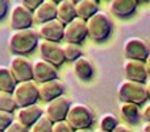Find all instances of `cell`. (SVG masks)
I'll return each instance as SVG.
<instances>
[{
  "mask_svg": "<svg viewBox=\"0 0 150 132\" xmlns=\"http://www.w3.org/2000/svg\"><path fill=\"white\" fill-rule=\"evenodd\" d=\"M38 32L34 31L33 28L12 31L8 37V48L13 54L25 56L32 53L38 46Z\"/></svg>",
  "mask_w": 150,
  "mask_h": 132,
  "instance_id": "6da1fadb",
  "label": "cell"
},
{
  "mask_svg": "<svg viewBox=\"0 0 150 132\" xmlns=\"http://www.w3.org/2000/svg\"><path fill=\"white\" fill-rule=\"evenodd\" d=\"M117 96L121 102L134 103L137 106L145 103L149 98L148 87L145 83L133 82L129 79H124L117 87Z\"/></svg>",
  "mask_w": 150,
  "mask_h": 132,
  "instance_id": "7a4b0ae2",
  "label": "cell"
},
{
  "mask_svg": "<svg viewBox=\"0 0 150 132\" xmlns=\"http://www.w3.org/2000/svg\"><path fill=\"white\" fill-rule=\"evenodd\" d=\"M88 37L95 42H103L111 36L113 23L108 13L104 11L96 12L90 20H87Z\"/></svg>",
  "mask_w": 150,
  "mask_h": 132,
  "instance_id": "3957f363",
  "label": "cell"
},
{
  "mask_svg": "<svg viewBox=\"0 0 150 132\" xmlns=\"http://www.w3.org/2000/svg\"><path fill=\"white\" fill-rule=\"evenodd\" d=\"M95 116L90 106L84 103H73L67 114L66 122L73 127L74 131L88 130L92 126Z\"/></svg>",
  "mask_w": 150,
  "mask_h": 132,
  "instance_id": "277c9868",
  "label": "cell"
},
{
  "mask_svg": "<svg viewBox=\"0 0 150 132\" xmlns=\"http://www.w3.org/2000/svg\"><path fill=\"white\" fill-rule=\"evenodd\" d=\"M12 94L18 108L32 106V104H36V102L40 99V86L37 85L34 79L20 82L17 83Z\"/></svg>",
  "mask_w": 150,
  "mask_h": 132,
  "instance_id": "5b68a950",
  "label": "cell"
},
{
  "mask_svg": "<svg viewBox=\"0 0 150 132\" xmlns=\"http://www.w3.org/2000/svg\"><path fill=\"white\" fill-rule=\"evenodd\" d=\"M34 23V12L30 11L26 5L21 3H15L11 8L9 13V24L13 31L32 28Z\"/></svg>",
  "mask_w": 150,
  "mask_h": 132,
  "instance_id": "8992f818",
  "label": "cell"
},
{
  "mask_svg": "<svg viewBox=\"0 0 150 132\" xmlns=\"http://www.w3.org/2000/svg\"><path fill=\"white\" fill-rule=\"evenodd\" d=\"M124 54L127 60L145 62L150 54V45L141 37H129L124 41Z\"/></svg>",
  "mask_w": 150,
  "mask_h": 132,
  "instance_id": "52a82bcc",
  "label": "cell"
},
{
  "mask_svg": "<svg viewBox=\"0 0 150 132\" xmlns=\"http://www.w3.org/2000/svg\"><path fill=\"white\" fill-rule=\"evenodd\" d=\"M8 67L11 69V71L15 75L16 81L18 83L33 81V62L28 60L25 56L13 54L9 60Z\"/></svg>",
  "mask_w": 150,
  "mask_h": 132,
  "instance_id": "ba28073f",
  "label": "cell"
},
{
  "mask_svg": "<svg viewBox=\"0 0 150 132\" xmlns=\"http://www.w3.org/2000/svg\"><path fill=\"white\" fill-rule=\"evenodd\" d=\"M71 104H73L71 101L66 95L59 96V98L46 103V106H45V108H44L45 116L49 118L53 123L63 122V120H66V118H67V114H69V111H70Z\"/></svg>",
  "mask_w": 150,
  "mask_h": 132,
  "instance_id": "9c48e42d",
  "label": "cell"
},
{
  "mask_svg": "<svg viewBox=\"0 0 150 132\" xmlns=\"http://www.w3.org/2000/svg\"><path fill=\"white\" fill-rule=\"evenodd\" d=\"M40 56L42 60L50 62L55 67L61 66L66 61L65 53H63V46L59 45L58 42L47 41V40H41L38 44Z\"/></svg>",
  "mask_w": 150,
  "mask_h": 132,
  "instance_id": "30bf717a",
  "label": "cell"
},
{
  "mask_svg": "<svg viewBox=\"0 0 150 132\" xmlns=\"http://www.w3.org/2000/svg\"><path fill=\"white\" fill-rule=\"evenodd\" d=\"M88 37L87 21L80 17H75L71 23L65 25V40L66 42L78 44L83 42Z\"/></svg>",
  "mask_w": 150,
  "mask_h": 132,
  "instance_id": "8fae6325",
  "label": "cell"
},
{
  "mask_svg": "<svg viewBox=\"0 0 150 132\" xmlns=\"http://www.w3.org/2000/svg\"><path fill=\"white\" fill-rule=\"evenodd\" d=\"M38 36L42 40L53 42H59L65 39V24H62L58 19L38 24Z\"/></svg>",
  "mask_w": 150,
  "mask_h": 132,
  "instance_id": "7c38bea8",
  "label": "cell"
},
{
  "mask_svg": "<svg viewBox=\"0 0 150 132\" xmlns=\"http://www.w3.org/2000/svg\"><path fill=\"white\" fill-rule=\"evenodd\" d=\"M122 69H124V74L127 79L138 83H145L148 81L149 70L146 66V62H144V61L125 60Z\"/></svg>",
  "mask_w": 150,
  "mask_h": 132,
  "instance_id": "4fadbf2b",
  "label": "cell"
},
{
  "mask_svg": "<svg viewBox=\"0 0 150 132\" xmlns=\"http://www.w3.org/2000/svg\"><path fill=\"white\" fill-rule=\"evenodd\" d=\"M57 67L52 65L50 62H47V61L38 58L33 62V79L36 82H49V81L57 79Z\"/></svg>",
  "mask_w": 150,
  "mask_h": 132,
  "instance_id": "5bb4252c",
  "label": "cell"
},
{
  "mask_svg": "<svg viewBox=\"0 0 150 132\" xmlns=\"http://www.w3.org/2000/svg\"><path fill=\"white\" fill-rule=\"evenodd\" d=\"M44 115H45V111L36 103V104H32V106L17 108V111H16V120L20 122L21 124H24L25 127L30 128Z\"/></svg>",
  "mask_w": 150,
  "mask_h": 132,
  "instance_id": "9a60e30c",
  "label": "cell"
},
{
  "mask_svg": "<svg viewBox=\"0 0 150 132\" xmlns=\"http://www.w3.org/2000/svg\"><path fill=\"white\" fill-rule=\"evenodd\" d=\"M65 93V85L59 79H53L49 82L40 83V99L46 103L59 98Z\"/></svg>",
  "mask_w": 150,
  "mask_h": 132,
  "instance_id": "2e32d148",
  "label": "cell"
},
{
  "mask_svg": "<svg viewBox=\"0 0 150 132\" xmlns=\"http://www.w3.org/2000/svg\"><path fill=\"white\" fill-rule=\"evenodd\" d=\"M137 5L138 3L136 0H111L109 1V11L116 17L127 19L136 12Z\"/></svg>",
  "mask_w": 150,
  "mask_h": 132,
  "instance_id": "e0dca14e",
  "label": "cell"
},
{
  "mask_svg": "<svg viewBox=\"0 0 150 132\" xmlns=\"http://www.w3.org/2000/svg\"><path fill=\"white\" fill-rule=\"evenodd\" d=\"M57 7L58 3L54 0H44L42 4L34 11V21L42 24L57 19Z\"/></svg>",
  "mask_w": 150,
  "mask_h": 132,
  "instance_id": "ac0fdd59",
  "label": "cell"
},
{
  "mask_svg": "<svg viewBox=\"0 0 150 132\" xmlns=\"http://www.w3.org/2000/svg\"><path fill=\"white\" fill-rule=\"evenodd\" d=\"M76 16V1L74 0H61L57 7V19L62 24L67 25Z\"/></svg>",
  "mask_w": 150,
  "mask_h": 132,
  "instance_id": "d6986e66",
  "label": "cell"
},
{
  "mask_svg": "<svg viewBox=\"0 0 150 132\" xmlns=\"http://www.w3.org/2000/svg\"><path fill=\"white\" fill-rule=\"evenodd\" d=\"M93 64L90 58L82 56L80 58H78L74 62V74L76 75L79 79L82 81H88L92 78L93 75Z\"/></svg>",
  "mask_w": 150,
  "mask_h": 132,
  "instance_id": "ffe728a7",
  "label": "cell"
},
{
  "mask_svg": "<svg viewBox=\"0 0 150 132\" xmlns=\"http://www.w3.org/2000/svg\"><path fill=\"white\" fill-rule=\"evenodd\" d=\"M120 114H121L122 119L129 124H137L140 122L141 118V110L137 104L134 103H125L121 102L120 103Z\"/></svg>",
  "mask_w": 150,
  "mask_h": 132,
  "instance_id": "44dd1931",
  "label": "cell"
},
{
  "mask_svg": "<svg viewBox=\"0 0 150 132\" xmlns=\"http://www.w3.org/2000/svg\"><path fill=\"white\" fill-rule=\"evenodd\" d=\"M99 12V3L96 0H79L76 1V16L83 20H90Z\"/></svg>",
  "mask_w": 150,
  "mask_h": 132,
  "instance_id": "7402d4cb",
  "label": "cell"
},
{
  "mask_svg": "<svg viewBox=\"0 0 150 132\" xmlns=\"http://www.w3.org/2000/svg\"><path fill=\"white\" fill-rule=\"evenodd\" d=\"M17 81H16L15 75L12 74L11 69L5 65L0 66V91H5V93H13L17 86Z\"/></svg>",
  "mask_w": 150,
  "mask_h": 132,
  "instance_id": "603a6c76",
  "label": "cell"
},
{
  "mask_svg": "<svg viewBox=\"0 0 150 132\" xmlns=\"http://www.w3.org/2000/svg\"><path fill=\"white\" fill-rule=\"evenodd\" d=\"M117 126H119V120H117L116 115L111 114V112L103 114L100 116V119H99V127H100L99 130H101V131L112 132Z\"/></svg>",
  "mask_w": 150,
  "mask_h": 132,
  "instance_id": "cb8c5ba5",
  "label": "cell"
},
{
  "mask_svg": "<svg viewBox=\"0 0 150 132\" xmlns=\"http://www.w3.org/2000/svg\"><path fill=\"white\" fill-rule=\"evenodd\" d=\"M16 108H17V103H16L15 98H13V94L0 91V110L7 112H12Z\"/></svg>",
  "mask_w": 150,
  "mask_h": 132,
  "instance_id": "d4e9b609",
  "label": "cell"
},
{
  "mask_svg": "<svg viewBox=\"0 0 150 132\" xmlns=\"http://www.w3.org/2000/svg\"><path fill=\"white\" fill-rule=\"evenodd\" d=\"M63 46V53H65L66 61H71L75 62L78 58L82 57V48L78 44H71V42H66Z\"/></svg>",
  "mask_w": 150,
  "mask_h": 132,
  "instance_id": "484cf974",
  "label": "cell"
},
{
  "mask_svg": "<svg viewBox=\"0 0 150 132\" xmlns=\"http://www.w3.org/2000/svg\"><path fill=\"white\" fill-rule=\"evenodd\" d=\"M29 132H53V122L44 115L29 128Z\"/></svg>",
  "mask_w": 150,
  "mask_h": 132,
  "instance_id": "4316f807",
  "label": "cell"
},
{
  "mask_svg": "<svg viewBox=\"0 0 150 132\" xmlns=\"http://www.w3.org/2000/svg\"><path fill=\"white\" fill-rule=\"evenodd\" d=\"M13 122L15 120H13L12 112H7V111H1L0 110V131L1 132L5 131Z\"/></svg>",
  "mask_w": 150,
  "mask_h": 132,
  "instance_id": "83f0119b",
  "label": "cell"
},
{
  "mask_svg": "<svg viewBox=\"0 0 150 132\" xmlns=\"http://www.w3.org/2000/svg\"><path fill=\"white\" fill-rule=\"evenodd\" d=\"M53 132H75V131L66 120H63V122L53 123Z\"/></svg>",
  "mask_w": 150,
  "mask_h": 132,
  "instance_id": "f1b7e54d",
  "label": "cell"
},
{
  "mask_svg": "<svg viewBox=\"0 0 150 132\" xmlns=\"http://www.w3.org/2000/svg\"><path fill=\"white\" fill-rule=\"evenodd\" d=\"M3 132H29V128L25 127L24 124H21V123L17 122V120H15L7 130L3 131Z\"/></svg>",
  "mask_w": 150,
  "mask_h": 132,
  "instance_id": "f546056e",
  "label": "cell"
},
{
  "mask_svg": "<svg viewBox=\"0 0 150 132\" xmlns=\"http://www.w3.org/2000/svg\"><path fill=\"white\" fill-rule=\"evenodd\" d=\"M42 1H44V0H23V4L26 5L29 9L34 12V11L42 4Z\"/></svg>",
  "mask_w": 150,
  "mask_h": 132,
  "instance_id": "4dcf8cb0",
  "label": "cell"
},
{
  "mask_svg": "<svg viewBox=\"0 0 150 132\" xmlns=\"http://www.w3.org/2000/svg\"><path fill=\"white\" fill-rule=\"evenodd\" d=\"M8 9H9V1H7V0H1V1H0V19H1V20L5 17Z\"/></svg>",
  "mask_w": 150,
  "mask_h": 132,
  "instance_id": "1f68e13d",
  "label": "cell"
},
{
  "mask_svg": "<svg viewBox=\"0 0 150 132\" xmlns=\"http://www.w3.org/2000/svg\"><path fill=\"white\" fill-rule=\"evenodd\" d=\"M141 118H142V120H145L146 123L150 122V103L145 104V107L141 110Z\"/></svg>",
  "mask_w": 150,
  "mask_h": 132,
  "instance_id": "d6a6232c",
  "label": "cell"
},
{
  "mask_svg": "<svg viewBox=\"0 0 150 132\" xmlns=\"http://www.w3.org/2000/svg\"><path fill=\"white\" fill-rule=\"evenodd\" d=\"M112 132H132L129 130V127H127L125 124H119Z\"/></svg>",
  "mask_w": 150,
  "mask_h": 132,
  "instance_id": "836d02e7",
  "label": "cell"
},
{
  "mask_svg": "<svg viewBox=\"0 0 150 132\" xmlns=\"http://www.w3.org/2000/svg\"><path fill=\"white\" fill-rule=\"evenodd\" d=\"M142 132H150V122H148V123H145V124H144Z\"/></svg>",
  "mask_w": 150,
  "mask_h": 132,
  "instance_id": "e575fe53",
  "label": "cell"
},
{
  "mask_svg": "<svg viewBox=\"0 0 150 132\" xmlns=\"http://www.w3.org/2000/svg\"><path fill=\"white\" fill-rule=\"evenodd\" d=\"M146 62V66H148V70H149V74H150V54H149V57H148V60L145 61Z\"/></svg>",
  "mask_w": 150,
  "mask_h": 132,
  "instance_id": "d590c367",
  "label": "cell"
},
{
  "mask_svg": "<svg viewBox=\"0 0 150 132\" xmlns=\"http://www.w3.org/2000/svg\"><path fill=\"white\" fill-rule=\"evenodd\" d=\"M146 87H148V93H149V98H150V79L148 81V85H146Z\"/></svg>",
  "mask_w": 150,
  "mask_h": 132,
  "instance_id": "8d00e7d4",
  "label": "cell"
},
{
  "mask_svg": "<svg viewBox=\"0 0 150 132\" xmlns=\"http://www.w3.org/2000/svg\"><path fill=\"white\" fill-rule=\"evenodd\" d=\"M75 132H90L88 130H79V131H75Z\"/></svg>",
  "mask_w": 150,
  "mask_h": 132,
  "instance_id": "74e56055",
  "label": "cell"
},
{
  "mask_svg": "<svg viewBox=\"0 0 150 132\" xmlns=\"http://www.w3.org/2000/svg\"><path fill=\"white\" fill-rule=\"evenodd\" d=\"M95 132H105V131H101V130H98V131H95Z\"/></svg>",
  "mask_w": 150,
  "mask_h": 132,
  "instance_id": "f35d334b",
  "label": "cell"
},
{
  "mask_svg": "<svg viewBox=\"0 0 150 132\" xmlns=\"http://www.w3.org/2000/svg\"><path fill=\"white\" fill-rule=\"evenodd\" d=\"M141 132H142V131H141Z\"/></svg>",
  "mask_w": 150,
  "mask_h": 132,
  "instance_id": "ab89813d",
  "label": "cell"
}]
</instances>
